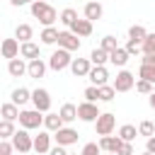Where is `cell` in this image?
I'll list each match as a JSON object with an SVG mask.
<instances>
[{"label": "cell", "instance_id": "4316f807", "mask_svg": "<svg viewBox=\"0 0 155 155\" xmlns=\"http://www.w3.org/2000/svg\"><path fill=\"white\" fill-rule=\"evenodd\" d=\"M29 99H31V92H29L27 87H17V90H12V102H15L17 107L27 104Z\"/></svg>", "mask_w": 155, "mask_h": 155}, {"label": "cell", "instance_id": "7bdbcfd3", "mask_svg": "<svg viewBox=\"0 0 155 155\" xmlns=\"http://www.w3.org/2000/svg\"><path fill=\"white\" fill-rule=\"evenodd\" d=\"M116 155H133V145L131 143H121V148H119Z\"/></svg>", "mask_w": 155, "mask_h": 155}, {"label": "cell", "instance_id": "836d02e7", "mask_svg": "<svg viewBox=\"0 0 155 155\" xmlns=\"http://www.w3.org/2000/svg\"><path fill=\"white\" fill-rule=\"evenodd\" d=\"M138 78L140 80H148V82H155V65H140Z\"/></svg>", "mask_w": 155, "mask_h": 155}, {"label": "cell", "instance_id": "bcb514c9", "mask_svg": "<svg viewBox=\"0 0 155 155\" xmlns=\"http://www.w3.org/2000/svg\"><path fill=\"white\" fill-rule=\"evenodd\" d=\"M145 150L155 155V136H153V138H148V143H145Z\"/></svg>", "mask_w": 155, "mask_h": 155}, {"label": "cell", "instance_id": "f907efd6", "mask_svg": "<svg viewBox=\"0 0 155 155\" xmlns=\"http://www.w3.org/2000/svg\"><path fill=\"white\" fill-rule=\"evenodd\" d=\"M107 155H116V153H107Z\"/></svg>", "mask_w": 155, "mask_h": 155}, {"label": "cell", "instance_id": "e0dca14e", "mask_svg": "<svg viewBox=\"0 0 155 155\" xmlns=\"http://www.w3.org/2000/svg\"><path fill=\"white\" fill-rule=\"evenodd\" d=\"M102 15H104V10H102V5H99V2L90 0V2L85 5V19L94 22V19H102Z\"/></svg>", "mask_w": 155, "mask_h": 155}, {"label": "cell", "instance_id": "44dd1931", "mask_svg": "<svg viewBox=\"0 0 155 155\" xmlns=\"http://www.w3.org/2000/svg\"><path fill=\"white\" fill-rule=\"evenodd\" d=\"M109 61H111L114 65H119V68H124V65L128 63V51L119 46L116 51H111V53H109Z\"/></svg>", "mask_w": 155, "mask_h": 155}, {"label": "cell", "instance_id": "9c48e42d", "mask_svg": "<svg viewBox=\"0 0 155 155\" xmlns=\"http://www.w3.org/2000/svg\"><path fill=\"white\" fill-rule=\"evenodd\" d=\"M53 138H56V143H58V145L68 148V145L78 143V131H75V128H68V126H63L61 131H56V133H53Z\"/></svg>", "mask_w": 155, "mask_h": 155}, {"label": "cell", "instance_id": "ac0fdd59", "mask_svg": "<svg viewBox=\"0 0 155 155\" xmlns=\"http://www.w3.org/2000/svg\"><path fill=\"white\" fill-rule=\"evenodd\" d=\"M70 31H73L75 36H90V34H92V22H90V19H78V22L70 27Z\"/></svg>", "mask_w": 155, "mask_h": 155}, {"label": "cell", "instance_id": "2e32d148", "mask_svg": "<svg viewBox=\"0 0 155 155\" xmlns=\"http://www.w3.org/2000/svg\"><path fill=\"white\" fill-rule=\"evenodd\" d=\"M34 150L36 153H51V136L46 131H39V136H34Z\"/></svg>", "mask_w": 155, "mask_h": 155}, {"label": "cell", "instance_id": "9a60e30c", "mask_svg": "<svg viewBox=\"0 0 155 155\" xmlns=\"http://www.w3.org/2000/svg\"><path fill=\"white\" fill-rule=\"evenodd\" d=\"M7 73H10L12 78H22L24 73H29V65H27L22 58H12V61L7 63Z\"/></svg>", "mask_w": 155, "mask_h": 155}, {"label": "cell", "instance_id": "f35d334b", "mask_svg": "<svg viewBox=\"0 0 155 155\" xmlns=\"http://www.w3.org/2000/svg\"><path fill=\"white\" fill-rule=\"evenodd\" d=\"M140 48H143V53H155V34H148Z\"/></svg>", "mask_w": 155, "mask_h": 155}, {"label": "cell", "instance_id": "d6a6232c", "mask_svg": "<svg viewBox=\"0 0 155 155\" xmlns=\"http://www.w3.org/2000/svg\"><path fill=\"white\" fill-rule=\"evenodd\" d=\"M17 131H15V126H12V121H5L2 119V124H0V138L2 140H7V138H12Z\"/></svg>", "mask_w": 155, "mask_h": 155}, {"label": "cell", "instance_id": "681fc988", "mask_svg": "<svg viewBox=\"0 0 155 155\" xmlns=\"http://www.w3.org/2000/svg\"><path fill=\"white\" fill-rule=\"evenodd\" d=\"M143 155H153V153H148V150H145V153H143Z\"/></svg>", "mask_w": 155, "mask_h": 155}, {"label": "cell", "instance_id": "8fae6325", "mask_svg": "<svg viewBox=\"0 0 155 155\" xmlns=\"http://www.w3.org/2000/svg\"><path fill=\"white\" fill-rule=\"evenodd\" d=\"M70 70H73L75 78H87L90 70H92V61H90V58H73Z\"/></svg>", "mask_w": 155, "mask_h": 155}, {"label": "cell", "instance_id": "7402d4cb", "mask_svg": "<svg viewBox=\"0 0 155 155\" xmlns=\"http://www.w3.org/2000/svg\"><path fill=\"white\" fill-rule=\"evenodd\" d=\"M44 73H46V63L41 61V58H36V61H29V78H44Z\"/></svg>", "mask_w": 155, "mask_h": 155}, {"label": "cell", "instance_id": "b9f144b4", "mask_svg": "<svg viewBox=\"0 0 155 155\" xmlns=\"http://www.w3.org/2000/svg\"><path fill=\"white\" fill-rule=\"evenodd\" d=\"M12 150H15V145L10 140H0V155H12Z\"/></svg>", "mask_w": 155, "mask_h": 155}, {"label": "cell", "instance_id": "3957f363", "mask_svg": "<svg viewBox=\"0 0 155 155\" xmlns=\"http://www.w3.org/2000/svg\"><path fill=\"white\" fill-rule=\"evenodd\" d=\"M114 126H116V116H114L111 111L99 114V119L94 121V131H97V136H111Z\"/></svg>", "mask_w": 155, "mask_h": 155}, {"label": "cell", "instance_id": "816d5d0a", "mask_svg": "<svg viewBox=\"0 0 155 155\" xmlns=\"http://www.w3.org/2000/svg\"><path fill=\"white\" fill-rule=\"evenodd\" d=\"M24 2H34V0H24Z\"/></svg>", "mask_w": 155, "mask_h": 155}, {"label": "cell", "instance_id": "f1b7e54d", "mask_svg": "<svg viewBox=\"0 0 155 155\" xmlns=\"http://www.w3.org/2000/svg\"><path fill=\"white\" fill-rule=\"evenodd\" d=\"M136 136H138V131H136V126H131V124H124V126L119 128V138H121L124 143H131Z\"/></svg>", "mask_w": 155, "mask_h": 155}, {"label": "cell", "instance_id": "74e56055", "mask_svg": "<svg viewBox=\"0 0 155 155\" xmlns=\"http://www.w3.org/2000/svg\"><path fill=\"white\" fill-rule=\"evenodd\" d=\"M80 155H102V148H99V143H85Z\"/></svg>", "mask_w": 155, "mask_h": 155}, {"label": "cell", "instance_id": "83f0119b", "mask_svg": "<svg viewBox=\"0 0 155 155\" xmlns=\"http://www.w3.org/2000/svg\"><path fill=\"white\" fill-rule=\"evenodd\" d=\"M58 36H61V31L56 29V27H44V31H41V44H56L58 41Z\"/></svg>", "mask_w": 155, "mask_h": 155}, {"label": "cell", "instance_id": "7c38bea8", "mask_svg": "<svg viewBox=\"0 0 155 155\" xmlns=\"http://www.w3.org/2000/svg\"><path fill=\"white\" fill-rule=\"evenodd\" d=\"M2 58H7V61H12V58H17L19 56V51H22V46H19V41L17 39H5L2 41Z\"/></svg>", "mask_w": 155, "mask_h": 155}, {"label": "cell", "instance_id": "cb8c5ba5", "mask_svg": "<svg viewBox=\"0 0 155 155\" xmlns=\"http://www.w3.org/2000/svg\"><path fill=\"white\" fill-rule=\"evenodd\" d=\"M58 114H61V119H63L65 124H70V121H75V119H78V107H75V104H70V102H65V104L61 107V111H58Z\"/></svg>", "mask_w": 155, "mask_h": 155}, {"label": "cell", "instance_id": "5b68a950", "mask_svg": "<svg viewBox=\"0 0 155 155\" xmlns=\"http://www.w3.org/2000/svg\"><path fill=\"white\" fill-rule=\"evenodd\" d=\"M19 124H22V128H39L44 124V116L39 109H24V111H19Z\"/></svg>", "mask_w": 155, "mask_h": 155}, {"label": "cell", "instance_id": "ba28073f", "mask_svg": "<svg viewBox=\"0 0 155 155\" xmlns=\"http://www.w3.org/2000/svg\"><path fill=\"white\" fill-rule=\"evenodd\" d=\"M78 119H80V121H87V124L97 121V119H99L97 104H94V102H82V104H78Z\"/></svg>", "mask_w": 155, "mask_h": 155}, {"label": "cell", "instance_id": "c3c4849f", "mask_svg": "<svg viewBox=\"0 0 155 155\" xmlns=\"http://www.w3.org/2000/svg\"><path fill=\"white\" fill-rule=\"evenodd\" d=\"M148 102H150V107H153V109H155V92H153V94H150V99H148Z\"/></svg>", "mask_w": 155, "mask_h": 155}, {"label": "cell", "instance_id": "7dc6e473", "mask_svg": "<svg viewBox=\"0 0 155 155\" xmlns=\"http://www.w3.org/2000/svg\"><path fill=\"white\" fill-rule=\"evenodd\" d=\"M10 5H15V7H19V5H24V0H10Z\"/></svg>", "mask_w": 155, "mask_h": 155}, {"label": "cell", "instance_id": "8d00e7d4", "mask_svg": "<svg viewBox=\"0 0 155 155\" xmlns=\"http://www.w3.org/2000/svg\"><path fill=\"white\" fill-rule=\"evenodd\" d=\"M99 48H104L107 53L116 51V48H119V44H116V36H104V39H102V46H99Z\"/></svg>", "mask_w": 155, "mask_h": 155}, {"label": "cell", "instance_id": "4fadbf2b", "mask_svg": "<svg viewBox=\"0 0 155 155\" xmlns=\"http://www.w3.org/2000/svg\"><path fill=\"white\" fill-rule=\"evenodd\" d=\"M121 143H124V140H121L119 136H116V138H114V136H102V138H99V148H102V153H119Z\"/></svg>", "mask_w": 155, "mask_h": 155}, {"label": "cell", "instance_id": "ab89813d", "mask_svg": "<svg viewBox=\"0 0 155 155\" xmlns=\"http://www.w3.org/2000/svg\"><path fill=\"white\" fill-rule=\"evenodd\" d=\"M97 99H99V87L90 85V87L85 90V102H97Z\"/></svg>", "mask_w": 155, "mask_h": 155}, {"label": "cell", "instance_id": "277c9868", "mask_svg": "<svg viewBox=\"0 0 155 155\" xmlns=\"http://www.w3.org/2000/svg\"><path fill=\"white\" fill-rule=\"evenodd\" d=\"M70 63H73V58H70V51H65V48L53 51V53H51V58H48V68H51V70L70 68Z\"/></svg>", "mask_w": 155, "mask_h": 155}, {"label": "cell", "instance_id": "7a4b0ae2", "mask_svg": "<svg viewBox=\"0 0 155 155\" xmlns=\"http://www.w3.org/2000/svg\"><path fill=\"white\" fill-rule=\"evenodd\" d=\"M12 145H15V150H17V153L29 155V153L34 150V138L27 133V128H19V131L12 136Z\"/></svg>", "mask_w": 155, "mask_h": 155}, {"label": "cell", "instance_id": "603a6c76", "mask_svg": "<svg viewBox=\"0 0 155 155\" xmlns=\"http://www.w3.org/2000/svg\"><path fill=\"white\" fill-rule=\"evenodd\" d=\"M0 111H2V119H5V121H15V119H19V109H17L15 102H5V104L0 107Z\"/></svg>", "mask_w": 155, "mask_h": 155}, {"label": "cell", "instance_id": "d6986e66", "mask_svg": "<svg viewBox=\"0 0 155 155\" xmlns=\"http://www.w3.org/2000/svg\"><path fill=\"white\" fill-rule=\"evenodd\" d=\"M63 124H65V121L61 119V114H46V116H44V126H46L48 131H53V133H56V131H61V128H63Z\"/></svg>", "mask_w": 155, "mask_h": 155}, {"label": "cell", "instance_id": "d590c367", "mask_svg": "<svg viewBox=\"0 0 155 155\" xmlns=\"http://www.w3.org/2000/svg\"><path fill=\"white\" fill-rule=\"evenodd\" d=\"M138 133H140V136H148V138H153V136H155V124H153V121H140V126H138Z\"/></svg>", "mask_w": 155, "mask_h": 155}, {"label": "cell", "instance_id": "30bf717a", "mask_svg": "<svg viewBox=\"0 0 155 155\" xmlns=\"http://www.w3.org/2000/svg\"><path fill=\"white\" fill-rule=\"evenodd\" d=\"M58 48L78 51V48H80V36H75L73 31H61V36H58Z\"/></svg>", "mask_w": 155, "mask_h": 155}, {"label": "cell", "instance_id": "8992f818", "mask_svg": "<svg viewBox=\"0 0 155 155\" xmlns=\"http://www.w3.org/2000/svg\"><path fill=\"white\" fill-rule=\"evenodd\" d=\"M31 102H34V109H39L41 114H46V111L51 109V94H48V90L36 87V90L31 92Z\"/></svg>", "mask_w": 155, "mask_h": 155}, {"label": "cell", "instance_id": "484cf974", "mask_svg": "<svg viewBox=\"0 0 155 155\" xmlns=\"http://www.w3.org/2000/svg\"><path fill=\"white\" fill-rule=\"evenodd\" d=\"M19 56H22V58H29V61H36V58H39V46H36L34 41H27V44H22Z\"/></svg>", "mask_w": 155, "mask_h": 155}, {"label": "cell", "instance_id": "60d3db41", "mask_svg": "<svg viewBox=\"0 0 155 155\" xmlns=\"http://www.w3.org/2000/svg\"><path fill=\"white\" fill-rule=\"evenodd\" d=\"M124 48L128 51V56H138V53L143 51V48H140V44H136V41H131V39H128V44H126Z\"/></svg>", "mask_w": 155, "mask_h": 155}, {"label": "cell", "instance_id": "ffe728a7", "mask_svg": "<svg viewBox=\"0 0 155 155\" xmlns=\"http://www.w3.org/2000/svg\"><path fill=\"white\" fill-rule=\"evenodd\" d=\"M31 36H34V29L29 24H17V29H15V39L17 41L27 44V41H31Z\"/></svg>", "mask_w": 155, "mask_h": 155}, {"label": "cell", "instance_id": "e575fe53", "mask_svg": "<svg viewBox=\"0 0 155 155\" xmlns=\"http://www.w3.org/2000/svg\"><path fill=\"white\" fill-rule=\"evenodd\" d=\"M136 92H140V94H153L155 90H153V82H148V80H136Z\"/></svg>", "mask_w": 155, "mask_h": 155}, {"label": "cell", "instance_id": "52a82bcc", "mask_svg": "<svg viewBox=\"0 0 155 155\" xmlns=\"http://www.w3.org/2000/svg\"><path fill=\"white\" fill-rule=\"evenodd\" d=\"M133 87H136L133 73L119 70V73H116V80H114V90H116V92H128V90H133Z\"/></svg>", "mask_w": 155, "mask_h": 155}, {"label": "cell", "instance_id": "d4e9b609", "mask_svg": "<svg viewBox=\"0 0 155 155\" xmlns=\"http://www.w3.org/2000/svg\"><path fill=\"white\" fill-rule=\"evenodd\" d=\"M145 36H148V31H145V27H140V24H133V27L128 29V39L136 41V44H140V46H143Z\"/></svg>", "mask_w": 155, "mask_h": 155}, {"label": "cell", "instance_id": "1f68e13d", "mask_svg": "<svg viewBox=\"0 0 155 155\" xmlns=\"http://www.w3.org/2000/svg\"><path fill=\"white\" fill-rule=\"evenodd\" d=\"M114 97H116L114 85H102V87H99V102H111Z\"/></svg>", "mask_w": 155, "mask_h": 155}, {"label": "cell", "instance_id": "6da1fadb", "mask_svg": "<svg viewBox=\"0 0 155 155\" xmlns=\"http://www.w3.org/2000/svg\"><path fill=\"white\" fill-rule=\"evenodd\" d=\"M31 15H34L44 27H53V22L58 19V12H56L48 2H44V0H34V2H31Z\"/></svg>", "mask_w": 155, "mask_h": 155}, {"label": "cell", "instance_id": "ee69618b", "mask_svg": "<svg viewBox=\"0 0 155 155\" xmlns=\"http://www.w3.org/2000/svg\"><path fill=\"white\" fill-rule=\"evenodd\" d=\"M140 65H155V53H143Z\"/></svg>", "mask_w": 155, "mask_h": 155}, {"label": "cell", "instance_id": "5bb4252c", "mask_svg": "<svg viewBox=\"0 0 155 155\" xmlns=\"http://www.w3.org/2000/svg\"><path fill=\"white\" fill-rule=\"evenodd\" d=\"M87 78L92 80V85H94V87H102V85H107L109 73H107V68H104V65H94V68L90 70V75H87Z\"/></svg>", "mask_w": 155, "mask_h": 155}, {"label": "cell", "instance_id": "f546056e", "mask_svg": "<svg viewBox=\"0 0 155 155\" xmlns=\"http://www.w3.org/2000/svg\"><path fill=\"white\" fill-rule=\"evenodd\" d=\"M90 61H92L94 65H104V63L109 61V53H107L104 48H94V51L90 53Z\"/></svg>", "mask_w": 155, "mask_h": 155}, {"label": "cell", "instance_id": "4dcf8cb0", "mask_svg": "<svg viewBox=\"0 0 155 155\" xmlns=\"http://www.w3.org/2000/svg\"><path fill=\"white\" fill-rule=\"evenodd\" d=\"M61 22H63V24H68V27H73V24L78 22V12H75L73 7H65V10L61 12Z\"/></svg>", "mask_w": 155, "mask_h": 155}, {"label": "cell", "instance_id": "f6af8a7d", "mask_svg": "<svg viewBox=\"0 0 155 155\" xmlns=\"http://www.w3.org/2000/svg\"><path fill=\"white\" fill-rule=\"evenodd\" d=\"M48 155H68V153H65V148H63V145H56V148H51V153H48Z\"/></svg>", "mask_w": 155, "mask_h": 155}]
</instances>
